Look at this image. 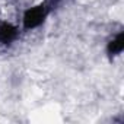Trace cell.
<instances>
[{"instance_id":"6da1fadb","label":"cell","mask_w":124,"mask_h":124,"mask_svg":"<svg viewBox=\"0 0 124 124\" xmlns=\"http://www.w3.org/2000/svg\"><path fill=\"white\" fill-rule=\"evenodd\" d=\"M51 10H53V6L48 3V0H42L39 3H35V5L26 8L21 16L19 26H21L22 32H31V31H35L39 26H42L45 23V21L48 19Z\"/></svg>"},{"instance_id":"3957f363","label":"cell","mask_w":124,"mask_h":124,"mask_svg":"<svg viewBox=\"0 0 124 124\" xmlns=\"http://www.w3.org/2000/svg\"><path fill=\"white\" fill-rule=\"evenodd\" d=\"M123 50H124V32H123V29H120L117 34H114L107 41L105 51H107L108 58L114 60L115 57H120L121 55Z\"/></svg>"},{"instance_id":"277c9868","label":"cell","mask_w":124,"mask_h":124,"mask_svg":"<svg viewBox=\"0 0 124 124\" xmlns=\"http://www.w3.org/2000/svg\"><path fill=\"white\" fill-rule=\"evenodd\" d=\"M60 2H61V0H48V3H50V5H51V6H53V8H54V6H55V5H58V3H60Z\"/></svg>"},{"instance_id":"7a4b0ae2","label":"cell","mask_w":124,"mask_h":124,"mask_svg":"<svg viewBox=\"0 0 124 124\" xmlns=\"http://www.w3.org/2000/svg\"><path fill=\"white\" fill-rule=\"evenodd\" d=\"M21 34H22V29L18 23L8 19L0 21V47H5V48L12 47L13 44H16Z\"/></svg>"}]
</instances>
